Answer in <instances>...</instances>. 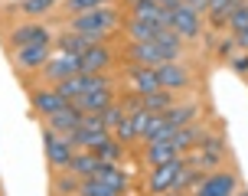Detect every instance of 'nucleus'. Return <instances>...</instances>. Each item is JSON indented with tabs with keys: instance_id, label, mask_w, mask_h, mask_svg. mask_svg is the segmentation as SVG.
<instances>
[{
	"instance_id": "473e14b6",
	"label": "nucleus",
	"mask_w": 248,
	"mask_h": 196,
	"mask_svg": "<svg viewBox=\"0 0 248 196\" xmlns=\"http://www.w3.org/2000/svg\"><path fill=\"white\" fill-rule=\"evenodd\" d=\"M114 131H118V137H121V141H131V137H137V128H134V121H131V118H124V121L118 124Z\"/></svg>"
},
{
	"instance_id": "39448f33",
	"label": "nucleus",
	"mask_w": 248,
	"mask_h": 196,
	"mask_svg": "<svg viewBox=\"0 0 248 196\" xmlns=\"http://www.w3.org/2000/svg\"><path fill=\"white\" fill-rule=\"evenodd\" d=\"M82 114H101L105 108H111V92L108 88H98V92H85L72 101Z\"/></svg>"
},
{
	"instance_id": "6e6552de",
	"label": "nucleus",
	"mask_w": 248,
	"mask_h": 196,
	"mask_svg": "<svg viewBox=\"0 0 248 196\" xmlns=\"http://www.w3.org/2000/svg\"><path fill=\"white\" fill-rule=\"evenodd\" d=\"M10 43H13L16 49H26V46H43V43H49V30H46V26H36V23L20 26V30H13Z\"/></svg>"
},
{
	"instance_id": "20e7f679",
	"label": "nucleus",
	"mask_w": 248,
	"mask_h": 196,
	"mask_svg": "<svg viewBox=\"0 0 248 196\" xmlns=\"http://www.w3.org/2000/svg\"><path fill=\"white\" fill-rule=\"evenodd\" d=\"M43 144H46V154L56 167H69V160H72V144H69V137H59L56 131H43Z\"/></svg>"
},
{
	"instance_id": "dca6fc26",
	"label": "nucleus",
	"mask_w": 248,
	"mask_h": 196,
	"mask_svg": "<svg viewBox=\"0 0 248 196\" xmlns=\"http://www.w3.org/2000/svg\"><path fill=\"white\" fill-rule=\"evenodd\" d=\"M111 62L108 49L105 46H92L88 52H82V75H92V72H101L105 65Z\"/></svg>"
},
{
	"instance_id": "a878e982",
	"label": "nucleus",
	"mask_w": 248,
	"mask_h": 196,
	"mask_svg": "<svg viewBox=\"0 0 248 196\" xmlns=\"http://www.w3.org/2000/svg\"><path fill=\"white\" fill-rule=\"evenodd\" d=\"M163 118H167V124H173V128H183V124H189L193 118H196V108H170L163 111Z\"/></svg>"
},
{
	"instance_id": "ddd939ff",
	"label": "nucleus",
	"mask_w": 248,
	"mask_h": 196,
	"mask_svg": "<svg viewBox=\"0 0 248 196\" xmlns=\"http://www.w3.org/2000/svg\"><path fill=\"white\" fill-rule=\"evenodd\" d=\"M65 137H69V144L98 150V147L108 141V131H105V128H78V131H72V134H65Z\"/></svg>"
},
{
	"instance_id": "9d476101",
	"label": "nucleus",
	"mask_w": 248,
	"mask_h": 196,
	"mask_svg": "<svg viewBox=\"0 0 248 196\" xmlns=\"http://www.w3.org/2000/svg\"><path fill=\"white\" fill-rule=\"evenodd\" d=\"M173 30L180 33V36H196V33H199V13L189 10L186 3H176V10H173Z\"/></svg>"
},
{
	"instance_id": "f3484780",
	"label": "nucleus",
	"mask_w": 248,
	"mask_h": 196,
	"mask_svg": "<svg viewBox=\"0 0 248 196\" xmlns=\"http://www.w3.org/2000/svg\"><path fill=\"white\" fill-rule=\"evenodd\" d=\"M33 105H36V108L43 111L46 118H49V114L62 111L65 105H69V101H65V98H62L59 92H46V88H43V92H36V95H33Z\"/></svg>"
},
{
	"instance_id": "5701e85b",
	"label": "nucleus",
	"mask_w": 248,
	"mask_h": 196,
	"mask_svg": "<svg viewBox=\"0 0 248 196\" xmlns=\"http://www.w3.org/2000/svg\"><path fill=\"white\" fill-rule=\"evenodd\" d=\"M157 33H160V26L154 23V20H134V23H131L134 43H150V39H157Z\"/></svg>"
},
{
	"instance_id": "423d86ee",
	"label": "nucleus",
	"mask_w": 248,
	"mask_h": 196,
	"mask_svg": "<svg viewBox=\"0 0 248 196\" xmlns=\"http://www.w3.org/2000/svg\"><path fill=\"white\" fill-rule=\"evenodd\" d=\"M49 128L56 131V134H72V131L82 128V111L75 108V105H65L62 111L49 114Z\"/></svg>"
},
{
	"instance_id": "2eb2a0df",
	"label": "nucleus",
	"mask_w": 248,
	"mask_h": 196,
	"mask_svg": "<svg viewBox=\"0 0 248 196\" xmlns=\"http://www.w3.org/2000/svg\"><path fill=\"white\" fill-rule=\"evenodd\" d=\"M105 160L95 154V150H88V154H75L72 160H69V170L78 173V177H95V170H98Z\"/></svg>"
},
{
	"instance_id": "4c0bfd02",
	"label": "nucleus",
	"mask_w": 248,
	"mask_h": 196,
	"mask_svg": "<svg viewBox=\"0 0 248 196\" xmlns=\"http://www.w3.org/2000/svg\"><path fill=\"white\" fill-rule=\"evenodd\" d=\"M154 3H157V7H176L180 0H154Z\"/></svg>"
},
{
	"instance_id": "bb28decb",
	"label": "nucleus",
	"mask_w": 248,
	"mask_h": 196,
	"mask_svg": "<svg viewBox=\"0 0 248 196\" xmlns=\"http://www.w3.org/2000/svg\"><path fill=\"white\" fill-rule=\"evenodd\" d=\"M160 10H163V7H157L154 0H137V3H134V20H154V23H157Z\"/></svg>"
},
{
	"instance_id": "7ed1b4c3",
	"label": "nucleus",
	"mask_w": 248,
	"mask_h": 196,
	"mask_svg": "<svg viewBox=\"0 0 248 196\" xmlns=\"http://www.w3.org/2000/svg\"><path fill=\"white\" fill-rule=\"evenodd\" d=\"M183 160H167V163H160V167H154V173H150V190L154 193H167L170 186L180 180V173H183Z\"/></svg>"
},
{
	"instance_id": "c756f323",
	"label": "nucleus",
	"mask_w": 248,
	"mask_h": 196,
	"mask_svg": "<svg viewBox=\"0 0 248 196\" xmlns=\"http://www.w3.org/2000/svg\"><path fill=\"white\" fill-rule=\"evenodd\" d=\"M229 23H232L235 33H238V30H245V26H248V3H238L235 10L229 13Z\"/></svg>"
},
{
	"instance_id": "7c9ffc66",
	"label": "nucleus",
	"mask_w": 248,
	"mask_h": 196,
	"mask_svg": "<svg viewBox=\"0 0 248 196\" xmlns=\"http://www.w3.org/2000/svg\"><path fill=\"white\" fill-rule=\"evenodd\" d=\"M56 3V0H23V10L30 13V16H36V13H46Z\"/></svg>"
},
{
	"instance_id": "72a5a7b5",
	"label": "nucleus",
	"mask_w": 248,
	"mask_h": 196,
	"mask_svg": "<svg viewBox=\"0 0 248 196\" xmlns=\"http://www.w3.org/2000/svg\"><path fill=\"white\" fill-rule=\"evenodd\" d=\"M59 193H78V183L75 180H59Z\"/></svg>"
},
{
	"instance_id": "e433bc0d",
	"label": "nucleus",
	"mask_w": 248,
	"mask_h": 196,
	"mask_svg": "<svg viewBox=\"0 0 248 196\" xmlns=\"http://www.w3.org/2000/svg\"><path fill=\"white\" fill-rule=\"evenodd\" d=\"M235 69L238 72H248V59H235Z\"/></svg>"
},
{
	"instance_id": "f8f14e48",
	"label": "nucleus",
	"mask_w": 248,
	"mask_h": 196,
	"mask_svg": "<svg viewBox=\"0 0 248 196\" xmlns=\"http://www.w3.org/2000/svg\"><path fill=\"white\" fill-rule=\"evenodd\" d=\"M52 59V46L43 43V46H26V49H16V62L26 65V69H36V65H46Z\"/></svg>"
},
{
	"instance_id": "c85d7f7f",
	"label": "nucleus",
	"mask_w": 248,
	"mask_h": 196,
	"mask_svg": "<svg viewBox=\"0 0 248 196\" xmlns=\"http://www.w3.org/2000/svg\"><path fill=\"white\" fill-rule=\"evenodd\" d=\"M124 118H127V114H124V108H114V105H111V108L101 111V128H105V131H108V128H118Z\"/></svg>"
},
{
	"instance_id": "393cba45",
	"label": "nucleus",
	"mask_w": 248,
	"mask_h": 196,
	"mask_svg": "<svg viewBox=\"0 0 248 196\" xmlns=\"http://www.w3.org/2000/svg\"><path fill=\"white\" fill-rule=\"evenodd\" d=\"M78 193L82 196H118V190L105 186L101 180H95V177H85V183H78Z\"/></svg>"
},
{
	"instance_id": "f03ea898",
	"label": "nucleus",
	"mask_w": 248,
	"mask_h": 196,
	"mask_svg": "<svg viewBox=\"0 0 248 196\" xmlns=\"http://www.w3.org/2000/svg\"><path fill=\"white\" fill-rule=\"evenodd\" d=\"M46 75L56 79V82H65L72 75H82V56H72V52H59L46 62Z\"/></svg>"
},
{
	"instance_id": "cd10ccee",
	"label": "nucleus",
	"mask_w": 248,
	"mask_h": 196,
	"mask_svg": "<svg viewBox=\"0 0 248 196\" xmlns=\"http://www.w3.org/2000/svg\"><path fill=\"white\" fill-rule=\"evenodd\" d=\"M95 154H98V157L105 160V163H114V160L121 157V144H118V141H111V137H108V141H105V144H101L98 150H95Z\"/></svg>"
},
{
	"instance_id": "1a4fd4ad",
	"label": "nucleus",
	"mask_w": 248,
	"mask_h": 196,
	"mask_svg": "<svg viewBox=\"0 0 248 196\" xmlns=\"http://www.w3.org/2000/svg\"><path fill=\"white\" fill-rule=\"evenodd\" d=\"M235 193V177L232 173H212L209 180L199 183V196H232Z\"/></svg>"
},
{
	"instance_id": "aec40b11",
	"label": "nucleus",
	"mask_w": 248,
	"mask_h": 196,
	"mask_svg": "<svg viewBox=\"0 0 248 196\" xmlns=\"http://www.w3.org/2000/svg\"><path fill=\"white\" fill-rule=\"evenodd\" d=\"M202 131H199L196 124H183V128H176V134H173V147L176 150H189L193 144H199L202 141Z\"/></svg>"
},
{
	"instance_id": "4be33fe9",
	"label": "nucleus",
	"mask_w": 248,
	"mask_h": 196,
	"mask_svg": "<svg viewBox=\"0 0 248 196\" xmlns=\"http://www.w3.org/2000/svg\"><path fill=\"white\" fill-rule=\"evenodd\" d=\"M134 88L140 92V95H150V92H157V88H160V82H157V72L140 65V69L134 72Z\"/></svg>"
},
{
	"instance_id": "6ab92c4d",
	"label": "nucleus",
	"mask_w": 248,
	"mask_h": 196,
	"mask_svg": "<svg viewBox=\"0 0 248 196\" xmlns=\"http://www.w3.org/2000/svg\"><path fill=\"white\" fill-rule=\"evenodd\" d=\"M173 105V98L167 88H157V92H150V95H140V108L150 111V114H163V111Z\"/></svg>"
},
{
	"instance_id": "f704fd0d",
	"label": "nucleus",
	"mask_w": 248,
	"mask_h": 196,
	"mask_svg": "<svg viewBox=\"0 0 248 196\" xmlns=\"http://www.w3.org/2000/svg\"><path fill=\"white\" fill-rule=\"evenodd\" d=\"M232 49H235V39H225L222 46H219V52H222V56H229V52H232Z\"/></svg>"
},
{
	"instance_id": "0eeeda50",
	"label": "nucleus",
	"mask_w": 248,
	"mask_h": 196,
	"mask_svg": "<svg viewBox=\"0 0 248 196\" xmlns=\"http://www.w3.org/2000/svg\"><path fill=\"white\" fill-rule=\"evenodd\" d=\"M154 72H157L160 88H167V92H170V88H183L186 82H189V72H186L183 65H176V62H160Z\"/></svg>"
},
{
	"instance_id": "4468645a",
	"label": "nucleus",
	"mask_w": 248,
	"mask_h": 196,
	"mask_svg": "<svg viewBox=\"0 0 248 196\" xmlns=\"http://www.w3.org/2000/svg\"><path fill=\"white\" fill-rule=\"evenodd\" d=\"M92 46H98V36H85V33H65L59 39V52H72V56H82Z\"/></svg>"
},
{
	"instance_id": "9b49d317",
	"label": "nucleus",
	"mask_w": 248,
	"mask_h": 196,
	"mask_svg": "<svg viewBox=\"0 0 248 196\" xmlns=\"http://www.w3.org/2000/svg\"><path fill=\"white\" fill-rule=\"evenodd\" d=\"M131 59H134L137 65H144V69H157V65L163 62V52H160V46L150 39V43H134Z\"/></svg>"
},
{
	"instance_id": "f257e3e1",
	"label": "nucleus",
	"mask_w": 248,
	"mask_h": 196,
	"mask_svg": "<svg viewBox=\"0 0 248 196\" xmlns=\"http://www.w3.org/2000/svg\"><path fill=\"white\" fill-rule=\"evenodd\" d=\"M118 23V10L111 7H98V10H85L72 20V33H85V36H101Z\"/></svg>"
},
{
	"instance_id": "412c9836",
	"label": "nucleus",
	"mask_w": 248,
	"mask_h": 196,
	"mask_svg": "<svg viewBox=\"0 0 248 196\" xmlns=\"http://www.w3.org/2000/svg\"><path fill=\"white\" fill-rule=\"evenodd\" d=\"M95 180H101L105 186H111V190H118V193L127 186V177H124L121 170H114L111 163H101L98 170H95Z\"/></svg>"
},
{
	"instance_id": "b1692460",
	"label": "nucleus",
	"mask_w": 248,
	"mask_h": 196,
	"mask_svg": "<svg viewBox=\"0 0 248 196\" xmlns=\"http://www.w3.org/2000/svg\"><path fill=\"white\" fill-rule=\"evenodd\" d=\"M235 7H238V0H209V7H206V10H209L212 23L222 26V23H225V16L235 10Z\"/></svg>"
},
{
	"instance_id": "c9c22d12",
	"label": "nucleus",
	"mask_w": 248,
	"mask_h": 196,
	"mask_svg": "<svg viewBox=\"0 0 248 196\" xmlns=\"http://www.w3.org/2000/svg\"><path fill=\"white\" fill-rule=\"evenodd\" d=\"M235 43H242V46H248V26H245V30H238V33H235Z\"/></svg>"
},
{
	"instance_id": "a211bd4d",
	"label": "nucleus",
	"mask_w": 248,
	"mask_h": 196,
	"mask_svg": "<svg viewBox=\"0 0 248 196\" xmlns=\"http://www.w3.org/2000/svg\"><path fill=\"white\" fill-rule=\"evenodd\" d=\"M176 150L173 141H157V144H147V163L150 167H160V163H167V160H176Z\"/></svg>"
},
{
	"instance_id": "2f4dec72",
	"label": "nucleus",
	"mask_w": 248,
	"mask_h": 196,
	"mask_svg": "<svg viewBox=\"0 0 248 196\" xmlns=\"http://www.w3.org/2000/svg\"><path fill=\"white\" fill-rule=\"evenodd\" d=\"M108 0H69V7H72L75 13H85V10H98V7H105Z\"/></svg>"
},
{
	"instance_id": "58836bf2",
	"label": "nucleus",
	"mask_w": 248,
	"mask_h": 196,
	"mask_svg": "<svg viewBox=\"0 0 248 196\" xmlns=\"http://www.w3.org/2000/svg\"><path fill=\"white\" fill-rule=\"evenodd\" d=\"M238 196H248V193H238Z\"/></svg>"
}]
</instances>
